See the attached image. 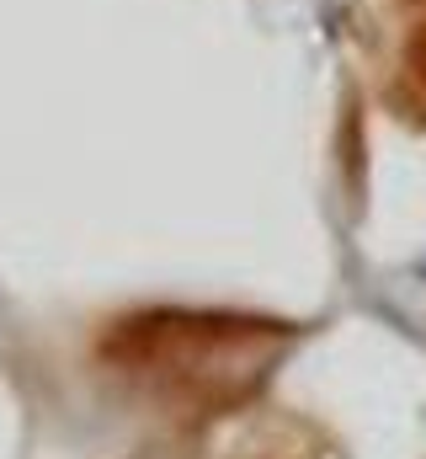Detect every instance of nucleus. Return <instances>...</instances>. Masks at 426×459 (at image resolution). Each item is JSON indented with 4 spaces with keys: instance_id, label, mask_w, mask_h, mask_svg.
<instances>
[{
    "instance_id": "1",
    "label": "nucleus",
    "mask_w": 426,
    "mask_h": 459,
    "mask_svg": "<svg viewBox=\"0 0 426 459\" xmlns=\"http://www.w3.org/2000/svg\"><path fill=\"white\" fill-rule=\"evenodd\" d=\"M389 16L400 27L395 48V97L405 113L426 117V0H389Z\"/></svg>"
}]
</instances>
